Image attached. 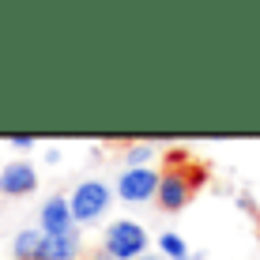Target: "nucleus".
<instances>
[{"label":"nucleus","mask_w":260,"mask_h":260,"mask_svg":"<svg viewBox=\"0 0 260 260\" xmlns=\"http://www.w3.org/2000/svg\"><path fill=\"white\" fill-rule=\"evenodd\" d=\"M42 241H46V234H42L38 226L19 230L15 241H12V256L15 260H42Z\"/></svg>","instance_id":"8"},{"label":"nucleus","mask_w":260,"mask_h":260,"mask_svg":"<svg viewBox=\"0 0 260 260\" xmlns=\"http://www.w3.org/2000/svg\"><path fill=\"white\" fill-rule=\"evenodd\" d=\"M158 170L140 166V170H121L117 174V200L121 204H147L158 196Z\"/></svg>","instance_id":"4"},{"label":"nucleus","mask_w":260,"mask_h":260,"mask_svg":"<svg viewBox=\"0 0 260 260\" xmlns=\"http://www.w3.org/2000/svg\"><path fill=\"white\" fill-rule=\"evenodd\" d=\"M34 189H38V170L26 158H15V162L0 166V192L4 196H30Z\"/></svg>","instance_id":"6"},{"label":"nucleus","mask_w":260,"mask_h":260,"mask_svg":"<svg viewBox=\"0 0 260 260\" xmlns=\"http://www.w3.org/2000/svg\"><path fill=\"white\" fill-rule=\"evenodd\" d=\"M121 158H124V170H140V166H151V158H155V147H151V143H128Z\"/></svg>","instance_id":"10"},{"label":"nucleus","mask_w":260,"mask_h":260,"mask_svg":"<svg viewBox=\"0 0 260 260\" xmlns=\"http://www.w3.org/2000/svg\"><path fill=\"white\" fill-rule=\"evenodd\" d=\"M189 260H208V253H192Z\"/></svg>","instance_id":"14"},{"label":"nucleus","mask_w":260,"mask_h":260,"mask_svg":"<svg viewBox=\"0 0 260 260\" xmlns=\"http://www.w3.org/2000/svg\"><path fill=\"white\" fill-rule=\"evenodd\" d=\"M140 260H162V256H158V253H143Z\"/></svg>","instance_id":"13"},{"label":"nucleus","mask_w":260,"mask_h":260,"mask_svg":"<svg viewBox=\"0 0 260 260\" xmlns=\"http://www.w3.org/2000/svg\"><path fill=\"white\" fill-rule=\"evenodd\" d=\"M238 208H241V211H253V215H256V200H253L249 192H238Z\"/></svg>","instance_id":"12"},{"label":"nucleus","mask_w":260,"mask_h":260,"mask_svg":"<svg viewBox=\"0 0 260 260\" xmlns=\"http://www.w3.org/2000/svg\"><path fill=\"white\" fill-rule=\"evenodd\" d=\"M83 256V238L76 234H64V238H46L42 241V260H79Z\"/></svg>","instance_id":"7"},{"label":"nucleus","mask_w":260,"mask_h":260,"mask_svg":"<svg viewBox=\"0 0 260 260\" xmlns=\"http://www.w3.org/2000/svg\"><path fill=\"white\" fill-rule=\"evenodd\" d=\"M151 241H147V230L132 219H117L106 226V238H102V253L110 260H140L143 253H151Z\"/></svg>","instance_id":"2"},{"label":"nucleus","mask_w":260,"mask_h":260,"mask_svg":"<svg viewBox=\"0 0 260 260\" xmlns=\"http://www.w3.org/2000/svg\"><path fill=\"white\" fill-rule=\"evenodd\" d=\"M8 143H12L15 151H30V147H34V143H38V140H34L30 132H26V136H23V132H15V136H8Z\"/></svg>","instance_id":"11"},{"label":"nucleus","mask_w":260,"mask_h":260,"mask_svg":"<svg viewBox=\"0 0 260 260\" xmlns=\"http://www.w3.org/2000/svg\"><path fill=\"white\" fill-rule=\"evenodd\" d=\"M38 230L46 238H64V234H76V219H72V204L64 192H53L38 211Z\"/></svg>","instance_id":"5"},{"label":"nucleus","mask_w":260,"mask_h":260,"mask_svg":"<svg viewBox=\"0 0 260 260\" xmlns=\"http://www.w3.org/2000/svg\"><path fill=\"white\" fill-rule=\"evenodd\" d=\"M155 253L162 256V260H189L192 256V249H189V241H185L181 234H177V230H162V234H158V241H155Z\"/></svg>","instance_id":"9"},{"label":"nucleus","mask_w":260,"mask_h":260,"mask_svg":"<svg viewBox=\"0 0 260 260\" xmlns=\"http://www.w3.org/2000/svg\"><path fill=\"white\" fill-rule=\"evenodd\" d=\"M91 260H110V256H106V253H98V256H91Z\"/></svg>","instance_id":"15"},{"label":"nucleus","mask_w":260,"mask_h":260,"mask_svg":"<svg viewBox=\"0 0 260 260\" xmlns=\"http://www.w3.org/2000/svg\"><path fill=\"white\" fill-rule=\"evenodd\" d=\"M204 177H208V170L204 166H181V170H162V177H158V196H155V204L162 211H181V208H189V200H192V192L204 185Z\"/></svg>","instance_id":"1"},{"label":"nucleus","mask_w":260,"mask_h":260,"mask_svg":"<svg viewBox=\"0 0 260 260\" xmlns=\"http://www.w3.org/2000/svg\"><path fill=\"white\" fill-rule=\"evenodd\" d=\"M110 200H113V192H110V185L106 181H98V177H87V181H79L76 189L68 192V204H72V219H76V226L79 222H98L106 211H110Z\"/></svg>","instance_id":"3"}]
</instances>
